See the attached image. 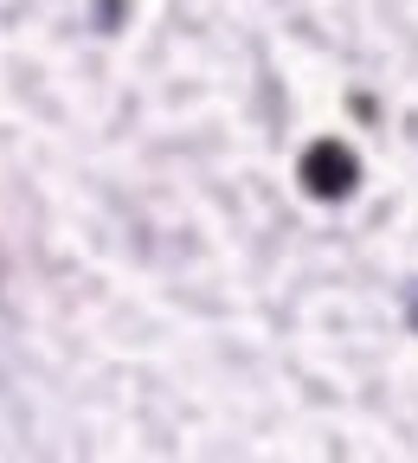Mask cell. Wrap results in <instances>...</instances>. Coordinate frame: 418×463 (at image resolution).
<instances>
[{
  "mask_svg": "<svg viewBox=\"0 0 418 463\" xmlns=\"http://www.w3.org/2000/svg\"><path fill=\"white\" fill-rule=\"evenodd\" d=\"M412 322H418V297H412Z\"/></svg>",
  "mask_w": 418,
  "mask_h": 463,
  "instance_id": "cell-1",
  "label": "cell"
}]
</instances>
